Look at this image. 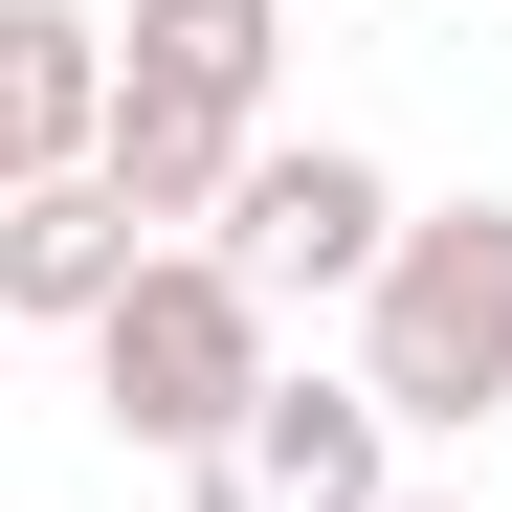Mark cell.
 <instances>
[{"label":"cell","instance_id":"1","mask_svg":"<svg viewBox=\"0 0 512 512\" xmlns=\"http://www.w3.org/2000/svg\"><path fill=\"white\" fill-rule=\"evenodd\" d=\"M357 401L401 446H468L512 401V201H401L379 290H357Z\"/></svg>","mask_w":512,"mask_h":512},{"label":"cell","instance_id":"2","mask_svg":"<svg viewBox=\"0 0 512 512\" xmlns=\"http://www.w3.org/2000/svg\"><path fill=\"white\" fill-rule=\"evenodd\" d=\"M90 401H112V446L201 468L223 423L268 401V290H245V268H201V245H156V268L90 312Z\"/></svg>","mask_w":512,"mask_h":512},{"label":"cell","instance_id":"3","mask_svg":"<svg viewBox=\"0 0 512 512\" xmlns=\"http://www.w3.org/2000/svg\"><path fill=\"white\" fill-rule=\"evenodd\" d=\"M379 245H401V179L357 134H245V179H223V223H201V268H245V290H379Z\"/></svg>","mask_w":512,"mask_h":512},{"label":"cell","instance_id":"4","mask_svg":"<svg viewBox=\"0 0 512 512\" xmlns=\"http://www.w3.org/2000/svg\"><path fill=\"white\" fill-rule=\"evenodd\" d=\"M179 490H201V512H379V490H401V423H379L357 379H290V357H268V401H245Z\"/></svg>","mask_w":512,"mask_h":512},{"label":"cell","instance_id":"5","mask_svg":"<svg viewBox=\"0 0 512 512\" xmlns=\"http://www.w3.org/2000/svg\"><path fill=\"white\" fill-rule=\"evenodd\" d=\"M134 268H156V245L112 223V179H90V156H67V179H0V334H23V312H45V334H90Z\"/></svg>","mask_w":512,"mask_h":512},{"label":"cell","instance_id":"6","mask_svg":"<svg viewBox=\"0 0 512 512\" xmlns=\"http://www.w3.org/2000/svg\"><path fill=\"white\" fill-rule=\"evenodd\" d=\"M268 67H290V0H134L112 23V90L223 112V134H268Z\"/></svg>","mask_w":512,"mask_h":512},{"label":"cell","instance_id":"7","mask_svg":"<svg viewBox=\"0 0 512 512\" xmlns=\"http://www.w3.org/2000/svg\"><path fill=\"white\" fill-rule=\"evenodd\" d=\"M112 134V23L90 0H0V179H67Z\"/></svg>","mask_w":512,"mask_h":512},{"label":"cell","instance_id":"8","mask_svg":"<svg viewBox=\"0 0 512 512\" xmlns=\"http://www.w3.org/2000/svg\"><path fill=\"white\" fill-rule=\"evenodd\" d=\"M90 179H112V223H134V245H201V223H223V179H245V134H223V112H156V90H112Z\"/></svg>","mask_w":512,"mask_h":512},{"label":"cell","instance_id":"9","mask_svg":"<svg viewBox=\"0 0 512 512\" xmlns=\"http://www.w3.org/2000/svg\"><path fill=\"white\" fill-rule=\"evenodd\" d=\"M379 512H468V490H379Z\"/></svg>","mask_w":512,"mask_h":512}]
</instances>
